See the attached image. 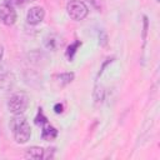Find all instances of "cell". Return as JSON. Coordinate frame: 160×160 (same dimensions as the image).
I'll return each instance as SVG.
<instances>
[{"mask_svg":"<svg viewBox=\"0 0 160 160\" xmlns=\"http://www.w3.org/2000/svg\"><path fill=\"white\" fill-rule=\"evenodd\" d=\"M10 128L12 130L14 139L18 144H25L30 139L31 135L30 125L25 119V116H22L21 114L14 115V118L10 121Z\"/></svg>","mask_w":160,"mask_h":160,"instance_id":"1","label":"cell"},{"mask_svg":"<svg viewBox=\"0 0 160 160\" xmlns=\"http://www.w3.org/2000/svg\"><path fill=\"white\" fill-rule=\"evenodd\" d=\"M29 106V96L25 92H16L10 96L8 101V109L11 114H22Z\"/></svg>","mask_w":160,"mask_h":160,"instance_id":"2","label":"cell"},{"mask_svg":"<svg viewBox=\"0 0 160 160\" xmlns=\"http://www.w3.org/2000/svg\"><path fill=\"white\" fill-rule=\"evenodd\" d=\"M66 11H68V15L72 19V20H82L88 12H89V9L88 6L82 2V1H79V0H71L68 2L66 5Z\"/></svg>","mask_w":160,"mask_h":160,"instance_id":"3","label":"cell"},{"mask_svg":"<svg viewBox=\"0 0 160 160\" xmlns=\"http://www.w3.org/2000/svg\"><path fill=\"white\" fill-rule=\"evenodd\" d=\"M0 20L5 25H12L16 21V11L14 8L6 2L0 5Z\"/></svg>","mask_w":160,"mask_h":160,"instance_id":"4","label":"cell"},{"mask_svg":"<svg viewBox=\"0 0 160 160\" xmlns=\"http://www.w3.org/2000/svg\"><path fill=\"white\" fill-rule=\"evenodd\" d=\"M44 18H45V11L40 6L31 8L28 11V14H26V21L30 25H38V24H40L44 20Z\"/></svg>","mask_w":160,"mask_h":160,"instance_id":"5","label":"cell"},{"mask_svg":"<svg viewBox=\"0 0 160 160\" xmlns=\"http://www.w3.org/2000/svg\"><path fill=\"white\" fill-rule=\"evenodd\" d=\"M58 136V130L51 126L49 122L44 124L42 125V130H41V138L46 141H50V140H54L55 138Z\"/></svg>","mask_w":160,"mask_h":160,"instance_id":"6","label":"cell"},{"mask_svg":"<svg viewBox=\"0 0 160 160\" xmlns=\"http://www.w3.org/2000/svg\"><path fill=\"white\" fill-rule=\"evenodd\" d=\"M44 149L40 146H31L26 150L25 158L28 159H42L44 158Z\"/></svg>","mask_w":160,"mask_h":160,"instance_id":"7","label":"cell"},{"mask_svg":"<svg viewBox=\"0 0 160 160\" xmlns=\"http://www.w3.org/2000/svg\"><path fill=\"white\" fill-rule=\"evenodd\" d=\"M56 79L60 85H66L74 80V72H64V74L56 75Z\"/></svg>","mask_w":160,"mask_h":160,"instance_id":"8","label":"cell"},{"mask_svg":"<svg viewBox=\"0 0 160 160\" xmlns=\"http://www.w3.org/2000/svg\"><path fill=\"white\" fill-rule=\"evenodd\" d=\"M80 45H81L80 41H75V42H72V44H70V45L68 46L66 58H68L69 60H72V58H74V55H75V52H76V50H78V48H79Z\"/></svg>","mask_w":160,"mask_h":160,"instance_id":"9","label":"cell"},{"mask_svg":"<svg viewBox=\"0 0 160 160\" xmlns=\"http://www.w3.org/2000/svg\"><path fill=\"white\" fill-rule=\"evenodd\" d=\"M48 122V119H46V116L42 114V110L41 109H39V112H38V116L35 118V124L36 125H44V124H46Z\"/></svg>","mask_w":160,"mask_h":160,"instance_id":"10","label":"cell"},{"mask_svg":"<svg viewBox=\"0 0 160 160\" xmlns=\"http://www.w3.org/2000/svg\"><path fill=\"white\" fill-rule=\"evenodd\" d=\"M31 1H34V0H5V2L11 6H21V5H25Z\"/></svg>","mask_w":160,"mask_h":160,"instance_id":"11","label":"cell"},{"mask_svg":"<svg viewBox=\"0 0 160 160\" xmlns=\"http://www.w3.org/2000/svg\"><path fill=\"white\" fill-rule=\"evenodd\" d=\"M54 110H55V112H56V114L62 112V105H61V104H56V105L54 106Z\"/></svg>","mask_w":160,"mask_h":160,"instance_id":"12","label":"cell"},{"mask_svg":"<svg viewBox=\"0 0 160 160\" xmlns=\"http://www.w3.org/2000/svg\"><path fill=\"white\" fill-rule=\"evenodd\" d=\"M2 54H4V50H2V46L0 45V60L2 59Z\"/></svg>","mask_w":160,"mask_h":160,"instance_id":"13","label":"cell"},{"mask_svg":"<svg viewBox=\"0 0 160 160\" xmlns=\"http://www.w3.org/2000/svg\"><path fill=\"white\" fill-rule=\"evenodd\" d=\"M156 1H159V0H156Z\"/></svg>","mask_w":160,"mask_h":160,"instance_id":"14","label":"cell"}]
</instances>
